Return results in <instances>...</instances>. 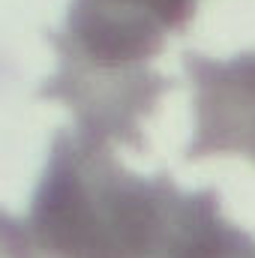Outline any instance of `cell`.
Masks as SVG:
<instances>
[{
    "label": "cell",
    "mask_w": 255,
    "mask_h": 258,
    "mask_svg": "<svg viewBox=\"0 0 255 258\" xmlns=\"http://www.w3.org/2000/svg\"><path fill=\"white\" fill-rule=\"evenodd\" d=\"M195 192L123 168L108 138L57 132L24 216L33 258H174Z\"/></svg>",
    "instance_id": "6da1fadb"
},
{
    "label": "cell",
    "mask_w": 255,
    "mask_h": 258,
    "mask_svg": "<svg viewBox=\"0 0 255 258\" xmlns=\"http://www.w3.org/2000/svg\"><path fill=\"white\" fill-rule=\"evenodd\" d=\"M195 87V138L186 159L246 156L255 162V54L210 60L183 54Z\"/></svg>",
    "instance_id": "3957f363"
},
{
    "label": "cell",
    "mask_w": 255,
    "mask_h": 258,
    "mask_svg": "<svg viewBox=\"0 0 255 258\" xmlns=\"http://www.w3.org/2000/svg\"><path fill=\"white\" fill-rule=\"evenodd\" d=\"M198 0H69L60 78H138Z\"/></svg>",
    "instance_id": "7a4b0ae2"
}]
</instances>
